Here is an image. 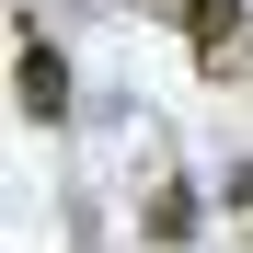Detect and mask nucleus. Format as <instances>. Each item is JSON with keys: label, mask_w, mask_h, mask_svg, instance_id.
<instances>
[{"label": "nucleus", "mask_w": 253, "mask_h": 253, "mask_svg": "<svg viewBox=\"0 0 253 253\" xmlns=\"http://www.w3.org/2000/svg\"><path fill=\"white\" fill-rule=\"evenodd\" d=\"M184 230H196V196H184V184H173V196H150V242H161V253H173Z\"/></svg>", "instance_id": "3"}, {"label": "nucleus", "mask_w": 253, "mask_h": 253, "mask_svg": "<svg viewBox=\"0 0 253 253\" xmlns=\"http://www.w3.org/2000/svg\"><path fill=\"white\" fill-rule=\"evenodd\" d=\"M184 35H196V69H230L242 58V0H173Z\"/></svg>", "instance_id": "2"}, {"label": "nucleus", "mask_w": 253, "mask_h": 253, "mask_svg": "<svg viewBox=\"0 0 253 253\" xmlns=\"http://www.w3.org/2000/svg\"><path fill=\"white\" fill-rule=\"evenodd\" d=\"M12 104H23L35 126H69V69H58L46 35H23V58H12Z\"/></svg>", "instance_id": "1"}]
</instances>
